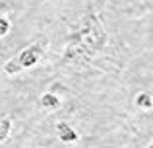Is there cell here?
I'll return each instance as SVG.
<instances>
[{"instance_id": "obj_1", "label": "cell", "mask_w": 153, "mask_h": 148, "mask_svg": "<svg viewBox=\"0 0 153 148\" xmlns=\"http://www.w3.org/2000/svg\"><path fill=\"white\" fill-rule=\"evenodd\" d=\"M107 45V29L95 12H85L78 18L64 45L62 62L68 66H85Z\"/></svg>"}, {"instance_id": "obj_2", "label": "cell", "mask_w": 153, "mask_h": 148, "mask_svg": "<svg viewBox=\"0 0 153 148\" xmlns=\"http://www.w3.org/2000/svg\"><path fill=\"white\" fill-rule=\"evenodd\" d=\"M43 59V49L41 45H37V43H33V45H27L23 47L22 51H19V55L16 57V61H18V65L23 68H33V66H37V62Z\"/></svg>"}, {"instance_id": "obj_3", "label": "cell", "mask_w": 153, "mask_h": 148, "mask_svg": "<svg viewBox=\"0 0 153 148\" xmlns=\"http://www.w3.org/2000/svg\"><path fill=\"white\" fill-rule=\"evenodd\" d=\"M56 134H58L60 142H64V144H74V142L79 140V134L76 133V129L66 121L56 123Z\"/></svg>"}, {"instance_id": "obj_4", "label": "cell", "mask_w": 153, "mask_h": 148, "mask_svg": "<svg viewBox=\"0 0 153 148\" xmlns=\"http://www.w3.org/2000/svg\"><path fill=\"white\" fill-rule=\"evenodd\" d=\"M134 103H136V107L142 109V111H151L153 109V98H151L149 92H142V94H138L136 99H134Z\"/></svg>"}, {"instance_id": "obj_5", "label": "cell", "mask_w": 153, "mask_h": 148, "mask_svg": "<svg viewBox=\"0 0 153 148\" xmlns=\"http://www.w3.org/2000/svg\"><path fill=\"white\" fill-rule=\"evenodd\" d=\"M41 105L45 107L47 111H56L60 107V98L58 95H54V94H51V92H47V94H43L41 95Z\"/></svg>"}, {"instance_id": "obj_6", "label": "cell", "mask_w": 153, "mask_h": 148, "mask_svg": "<svg viewBox=\"0 0 153 148\" xmlns=\"http://www.w3.org/2000/svg\"><path fill=\"white\" fill-rule=\"evenodd\" d=\"M10 133H12V121H10V117H6V115L0 113V144L6 142V138L10 137Z\"/></svg>"}, {"instance_id": "obj_7", "label": "cell", "mask_w": 153, "mask_h": 148, "mask_svg": "<svg viewBox=\"0 0 153 148\" xmlns=\"http://www.w3.org/2000/svg\"><path fill=\"white\" fill-rule=\"evenodd\" d=\"M4 72H6L8 76H14V74H19L22 72V66L18 65V61L16 59H10V61L4 65Z\"/></svg>"}, {"instance_id": "obj_8", "label": "cell", "mask_w": 153, "mask_h": 148, "mask_svg": "<svg viewBox=\"0 0 153 148\" xmlns=\"http://www.w3.org/2000/svg\"><path fill=\"white\" fill-rule=\"evenodd\" d=\"M12 29V23L8 18H4V16H0V37H6L8 33H10Z\"/></svg>"}, {"instance_id": "obj_9", "label": "cell", "mask_w": 153, "mask_h": 148, "mask_svg": "<svg viewBox=\"0 0 153 148\" xmlns=\"http://www.w3.org/2000/svg\"><path fill=\"white\" fill-rule=\"evenodd\" d=\"M147 148H153V144H147Z\"/></svg>"}]
</instances>
